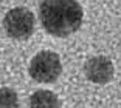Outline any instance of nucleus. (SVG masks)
<instances>
[{"label":"nucleus","mask_w":121,"mask_h":108,"mask_svg":"<svg viewBox=\"0 0 121 108\" xmlns=\"http://www.w3.org/2000/svg\"><path fill=\"white\" fill-rule=\"evenodd\" d=\"M84 73H86V77L90 82L98 84V85H104V84H109L113 79L115 70H113V63H112V60L109 57L96 56L86 62Z\"/></svg>","instance_id":"4"},{"label":"nucleus","mask_w":121,"mask_h":108,"mask_svg":"<svg viewBox=\"0 0 121 108\" xmlns=\"http://www.w3.org/2000/svg\"><path fill=\"white\" fill-rule=\"evenodd\" d=\"M60 73H62L60 57L53 51L37 52L30 62V76L36 82L53 84L59 79Z\"/></svg>","instance_id":"2"},{"label":"nucleus","mask_w":121,"mask_h":108,"mask_svg":"<svg viewBox=\"0 0 121 108\" xmlns=\"http://www.w3.org/2000/svg\"><path fill=\"white\" fill-rule=\"evenodd\" d=\"M40 23L48 34L67 37L76 32L82 25L84 11L73 0H47L39 5Z\"/></svg>","instance_id":"1"},{"label":"nucleus","mask_w":121,"mask_h":108,"mask_svg":"<svg viewBox=\"0 0 121 108\" xmlns=\"http://www.w3.org/2000/svg\"><path fill=\"white\" fill-rule=\"evenodd\" d=\"M34 14L26 8H13L3 19V28L11 39L25 40L34 32Z\"/></svg>","instance_id":"3"},{"label":"nucleus","mask_w":121,"mask_h":108,"mask_svg":"<svg viewBox=\"0 0 121 108\" xmlns=\"http://www.w3.org/2000/svg\"><path fill=\"white\" fill-rule=\"evenodd\" d=\"M30 108H60V100L50 90H37L30 97Z\"/></svg>","instance_id":"5"},{"label":"nucleus","mask_w":121,"mask_h":108,"mask_svg":"<svg viewBox=\"0 0 121 108\" xmlns=\"http://www.w3.org/2000/svg\"><path fill=\"white\" fill-rule=\"evenodd\" d=\"M0 108H19V96L13 88H0Z\"/></svg>","instance_id":"6"}]
</instances>
